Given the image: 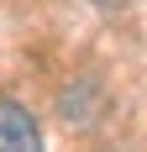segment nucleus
Masks as SVG:
<instances>
[{"instance_id": "nucleus-1", "label": "nucleus", "mask_w": 147, "mask_h": 152, "mask_svg": "<svg viewBox=\"0 0 147 152\" xmlns=\"http://www.w3.org/2000/svg\"><path fill=\"white\" fill-rule=\"evenodd\" d=\"M0 152H42V131L26 105L0 94Z\"/></svg>"}]
</instances>
